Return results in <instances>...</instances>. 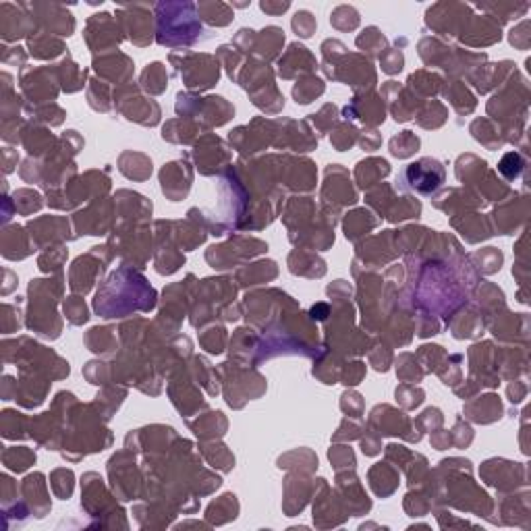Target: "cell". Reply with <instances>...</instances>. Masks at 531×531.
<instances>
[{
	"instance_id": "7c38bea8",
	"label": "cell",
	"mask_w": 531,
	"mask_h": 531,
	"mask_svg": "<svg viewBox=\"0 0 531 531\" xmlns=\"http://www.w3.org/2000/svg\"><path fill=\"white\" fill-rule=\"evenodd\" d=\"M29 48L31 54L37 58H54L64 50L62 42L52 37L50 33H33V37H29Z\"/></svg>"
},
{
	"instance_id": "3957f363",
	"label": "cell",
	"mask_w": 531,
	"mask_h": 531,
	"mask_svg": "<svg viewBox=\"0 0 531 531\" xmlns=\"http://www.w3.org/2000/svg\"><path fill=\"white\" fill-rule=\"evenodd\" d=\"M177 69L191 89H208L220 77L218 60L210 54H185Z\"/></svg>"
},
{
	"instance_id": "ac0fdd59",
	"label": "cell",
	"mask_w": 531,
	"mask_h": 531,
	"mask_svg": "<svg viewBox=\"0 0 531 531\" xmlns=\"http://www.w3.org/2000/svg\"><path fill=\"white\" fill-rule=\"evenodd\" d=\"M417 147H420V139L411 131H403L401 135L393 137V141H390V152L397 158H407V156L415 154Z\"/></svg>"
},
{
	"instance_id": "9c48e42d",
	"label": "cell",
	"mask_w": 531,
	"mask_h": 531,
	"mask_svg": "<svg viewBox=\"0 0 531 531\" xmlns=\"http://www.w3.org/2000/svg\"><path fill=\"white\" fill-rule=\"evenodd\" d=\"M285 44V33L280 27H266L260 33H253V46L251 50H255L260 56L264 58H274L280 50V46Z\"/></svg>"
},
{
	"instance_id": "ba28073f",
	"label": "cell",
	"mask_w": 531,
	"mask_h": 531,
	"mask_svg": "<svg viewBox=\"0 0 531 531\" xmlns=\"http://www.w3.org/2000/svg\"><path fill=\"white\" fill-rule=\"evenodd\" d=\"M183 166H185L183 162H170L160 172L162 191L172 201L183 199L189 191V185H191V172H189V168H183Z\"/></svg>"
},
{
	"instance_id": "8992f818",
	"label": "cell",
	"mask_w": 531,
	"mask_h": 531,
	"mask_svg": "<svg viewBox=\"0 0 531 531\" xmlns=\"http://www.w3.org/2000/svg\"><path fill=\"white\" fill-rule=\"evenodd\" d=\"M118 25L114 23L112 15L108 12H100L93 15L87 21V31H85V39L89 44V48H93V52L98 50H106L108 46H114L123 39V35H118Z\"/></svg>"
},
{
	"instance_id": "4316f807",
	"label": "cell",
	"mask_w": 531,
	"mask_h": 531,
	"mask_svg": "<svg viewBox=\"0 0 531 531\" xmlns=\"http://www.w3.org/2000/svg\"><path fill=\"white\" fill-rule=\"evenodd\" d=\"M363 366L361 363H353V366H349V370L343 374V382L345 384H349V386H355V384H359V380L363 378Z\"/></svg>"
},
{
	"instance_id": "e0dca14e",
	"label": "cell",
	"mask_w": 531,
	"mask_h": 531,
	"mask_svg": "<svg viewBox=\"0 0 531 531\" xmlns=\"http://www.w3.org/2000/svg\"><path fill=\"white\" fill-rule=\"evenodd\" d=\"M322 91H324V83L318 77H307V79H303L301 83L295 85L293 96H295L297 104H309Z\"/></svg>"
},
{
	"instance_id": "8fae6325",
	"label": "cell",
	"mask_w": 531,
	"mask_h": 531,
	"mask_svg": "<svg viewBox=\"0 0 531 531\" xmlns=\"http://www.w3.org/2000/svg\"><path fill=\"white\" fill-rule=\"evenodd\" d=\"M197 12H199V17L206 23L218 25V27L228 25L233 21V10L224 2H199L197 4Z\"/></svg>"
},
{
	"instance_id": "44dd1931",
	"label": "cell",
	"mask_w": 531,
	"mask_h": 531,
	"mask_svg": "<svg viewBox=\"0 0 531 531\" xmlns=\"http://www.w3.org/2000/svg\"><path fill=\"white\" fill-rule=\"evenodd\" d=\"M64 312H66V318L71 320V324H83L89 318L87 307L79 297H69V301L64 303Z\"/></svg>"
},
{
	"instance_id": "52a82bcc",
	"label": "cell",
	"mask_w": 531,
	"mask_h": 531,
	"mask_svg": "<svg viewBox=\"0 0 531 531\" xmlns=\"http://www.w3.org/2000/svg\"><path fill=\"white\" fill-rule=\"evenodd\" d=\"M23 8L31 10L33 17H52V23H50V19H46L42 23H44V27H48L50 31H54L58 35H71L75 29L73 15L60 4H23Z\"/></svg>"
},
{
	"instance_id": "4fadbf2b",
	"label": "cell",
	"mask_w": 531,
	"mask_h": 531,
	"mask_svg": "<svg viewBox=\"0 0 531 531\" xmlns=\"http://www.w3.org/2000/svg\"><path fill=\"white\" fill-rule=\"evenodd\" d=\"M376 226V220L372 218L370 212L366 210H355L353 214L347 216L345 220V235L347 239H357L359 235H363L366 231L374 228Z\"/></svg>"
},
{
	"instance_id": "ffe728a7",
	"label": "cell",
	"mask_w": 531,
	"mask_h": 531,
	"mask_svg": "<svg viewBox=\"0 0 531 531\" xmlns=\"http://www.w3.org/2000/svg\"><path fill=\"white\" fill-rule=\"evenodd\" d=\"M293 29L299 37H312L314 31H316V19L309 10H299L295 17H293Z\"/></svg>"
},
{
	"instance_id": "7402d4cb",
	"label": "cell",
	"mask_w": 531,
	"mask_h": 531,
	"mask_svg": "<svg viewBox=\"0 0 531 531\" xmlns=\"http://www.w3.org/2000/svg\"><path fill=\"white\" fill-rule=\"evenodd\" d=\"M4 457H12L15 461H6V465L15 471H23L27 469L33 461H35V455L29 453L27 449H12L10 453H4Z\"/></svg>"
},
{
	"instance_id": "603a6c76",
	"label": "cell",
	"mask_w": 531,
	"mask_h": 531,
	"mask_svg": "<svg viewBox=\"0 0 531 531\" xmlns=\"http://www.w3.org/2000/svg\"><path fill=\"white\" fill-rule=\"evenodd\" d=\"M498 170H501L507 179H515V177H519V172L523 170V160H521V156H519L517 152L507 154V156L503 158V162H501Z\"/></svg>"
},
{
	"instance_id": "484cf974",
	"label": "cell",
	"mask_w": 531,
	"mask_h": 531,
	"mask_svg": "<svg viewBox=\"0 0 531 531\" xmlns=\"http://www.w3.org/2000/svg\"><path fill=\"white\" fill-rule=\"evenodd\" d=\"M528 29H530V23H528V21H523L517 29H513V31H511V44L517 46V48H521V50H525V48L530 46V33H528Z\"/></svg>"
},
{
	"instance_id": "d4e9b609",
	"label": "cell",
	"mask_w": 531,
	"mask_h": 531,
	"mask_svg": "<svg viewBox=\"0 0 531 531\" xmlns=\"http://www.w3.org/2000/svg\"><path fill=\"white\" fill-rule=\"evenodd\" d=\"M332 143L339 147V152H343V150H347V147H351L353 143H355V129L349 125H343V127H339V131L332 135Z\"/></svg>"
},
{
	"instance_id": "d6986e66",
	"label": "cell",
	"mask_w": 531,
	"mask_h": 531,
	"mask_svg": "<svg viewBox=\"0 0 531 531\" xmlns=\"http://www.w3.org/2000/svg\"><path fill=\"white\" fill-rule=\"evenodd\" d=\"M247 276L249 282L247 285H255L258 280H268V278H274L276 276V264L274 262H260V264H253L245 270L239 272V278Z\"/></svg>"
},
{
	"instance_id": "7a4b0ae2",
	"label": "cell",
	"mask_w": 531,
	"mask_h": 531,
	"mask_svg": "<svg viewBox=\"0 0 531 531\" xmlns=\"http://www.w3.org/2000/svg\"><path fill=\"white\" fill-rule=\"evenodd\" d=\"M156 10V39L162 46L177 48L189 46L201 39V21L197 12V4L191 2H158Z\"/></svg>"
},
{
	"instance_id": "5b68a950",
	"label": "cell",
	"mask_w": 531,
	"mask_h": 531,
	"mask_svg": "<svg viewBox=\"0 0 531 531\" xmlns=\"http://www.w3.org/2000/svg\"><path fill=\"white\" fill-rule=\"evenodd\" d=\"M116 17H120V27L125 33H129L133 44L147 46L152 42V15L147 4H127Z\"/></svg>"
},
{
	"instance_id": "83f0119b",
	"label": "cell",
	"mask_w": 531,
	"mask_h": 531,
	"mask_svg": "<svg viewBox=\"0 0 531 531\" xmlns=\"http://www.w3.org/2000/svg\"><path fill=\"white\" fill-rule=\"evenodd\" d=\"M289 6H291L289 2H278V4H274V2H262V4H260V8H262L264 12H270V15H278V12H285Z\"/></svg>"
},
{
	"instance_id": "f1b7e54d",
	"label": "cell",
	"mask_w": 531,
	"mask_h": 531,
	"mask_svg": "<svg viewBox=\"0 0 531 531\" xmlns=\"http://www.w3.org/2000/svg\"><path fill=\"white\" fill-rule=\"evenodd\" d=\"M405 393H407V386H403V390L399 388V390H397V399H399V397H405ZM413 393H415V399H413V401H407L405 407H417V405L424 401V393H422L420 388H415ZM411 397H413V395H409V399H411Z\"/></svg>"
},
{
	"instance_id": "f546056e",
	"label": "cell",
	"mask_w": 531,
	"mask_h": 531,
	"mask_svg": "<svg viewBox=\"0 0 531 531\" xmlns=\"http://www.w3.org/2000/svg\"><path fill=\"white\" fill-rule=\"evenodd\" d=\"M328 314H330V309H328L326 303H318V305L312 307V318H316V320H324Z\"/></svg>"
},
{
	"instance_id": "2e32d148",
	"label": "cell",
	"mask_w": 531,
	"mask_h": 531,
	"mask_svg": "<svg viewBox=\"0 0 531 531\" xmlns=\"http://www.w3.org/2000/svg\"><path fill=\"white\" fill-rule=\"evenodd\" d=\"M330 23L341 31H353L359 25V12L353 6L343 4V6L334 8V12L330 15Z\"/></svg>"
},
{
	"instance_id": "9a60e30c",
	"label": "cell",
	"mask_w": 531,
	"mask_h": 531,
	"mask_svg": "<svg viewBox=\"0 0 531 531\" xmlns=\"http://www.w3.org/2000/svg\"><path fill=\"white\" fill-rule=\"evenodd\" d=\"M357 46L363 52H370L372 56H382L384 46H386V37L380 33L378 27H368L359 37H357Z\"/></svg>"
},
{
	"instance_id": "277c9868",
	"label": "cell",
	"mask_w": 531,
	"mask_h": 531,
	"mask_svg": "<svg viewBox=\"0 0 531 531\" xmlns=\"http://www.w3.org/2000/svg\"><path fill=\"white\" fill-rule=\"evenodd\" d=\"M405 185L420 193H434L444 183V166L434 158H422L403 172Z\"/></svg>"
},
{
	"instance_id": "cb8c5ba5",
	"label": "cell",
	"mask_w": 531,
	"mask_h": 531,
	"mask_svg": "<svg viewBox=\"0 0 531 531\" xmlns=\"http://www.w3.org/2000/svg\"><path fill=\"white\" fill-rule=\"evenodd\" d=\"M380 60H382V69L386 71V73H399L401 69H403V54H401V50H388V52H382V56H380Z\"/></svg>"
},
{
	"instance_id": "30bf717a",
	"label": "cell",
	"mask_w": 531,
	"mask_h": 531,
	"mask_svg": "<svg viewBox=\"0 0 531 531\" xmlns=\"http://www.w3.org/2000/svg\"><path fill=\"white\" fill-rule=\"evenodd\" d=\"M390 172V166L386 160H378V158H370L366 162H359L357 170H355V177H357V183L359 187H370L374 185L378 179L386 177Z\"/></svg>"
},
{
	"instance_id": "6da1fadb",
	"label": "cell",
	"mask_w": 531,
	"mask_h": 531,
	"mask_svg": "<svg viewBox=\"0 0 531 531\" xmlns=\"http://www.w3.org/2000/svg\"><path fill=\"white\" fill-rule=\"evenodd\" d=\"M156 303V293L147 287L141 274L120 268L114 272L98 291L93 299V309L102 318H123L129 312L141 309L147 312Z\"/></svg>"
},
{
	"instance_id": "5bb4252c",
	"label": "cell",
	"mask_w": 531,
	"mask_h": 531,
	"mask_svg": "<svg viewBox=\"0 0 531 531\" xmlns=\"http://www.w3.org/2000/svg\"><path fill=\"white\" fill-rule=\"evenodd\" d=\"M168 83V77L164 73V66L160 62H154V64H147V69L141 73V85L145 89H150L152 93H160L164 91Z\"/></svg>"
}]
</instances>
